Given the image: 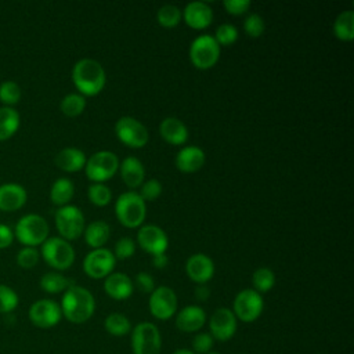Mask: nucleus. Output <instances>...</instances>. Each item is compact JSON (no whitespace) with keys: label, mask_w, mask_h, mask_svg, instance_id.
<instances>
[{"label":"nucleus","mask_w":354,"mask_h":354,"mask_svg":"<svg viewBox=\"0 0 354 354\" xmlns=\"http://www.w3.org/2000/svg\"><path fill=\"white\" fill-rule=\"evenodd\" d=\"M185 272L195 283L205 285L214 275V263L205 253H194L185 263Z\"/></svg>","instance_id":"f3484780"},{"label":"nucleus","mask_w":354,"mask_h":354,"mask_svg":"<svg viewBox=\"0 0 354 354\" xmlns=\"http://www.w3.org/2000/svg\"><path fill=\"white\" fill-rule=\"evenodd\" d=\"M87 196H88V199L93 205L102 207V206H106L111 202L112 192L105 184L93 183L87 189Z\"/></svg>","instance_id":"c9c22d12"},{"label":"nucleus","mask_w":354,"mask_h":354,"mask_svg":"<svg viewBox=\"0 0 354 354\" xmlns=\"http://www.w3.org/2000/svg\"><path fill=\"white\" fill-rule=\"evenodd\" d=\"M137 243L142 250H145L151 256H155L162 254L167 250L169 238L160 227L155 224H145L141 225L137 232Z\"/></svg>","instance_id":"dca6fc26"},{"label":"nucleus","mask_w":354,"mask_h":354,"mask_svg":"<svg viewBox=\"0 0 354 354\" xmlns=\"http://www.w3.org/2000/svg\"><path fill=\"white\" fill-rule=\"evenodd\" d=\"M159 134L160 137L171 144V145H183L187 142L188 140V129L184 124V122H181L177 118H165L160 124H159Z\"/></svg>","instance_id":"5701e85b"},{"label":"nucleus","mask_w":354,"mask_h":354,"mask_svg":"<svg viewBox=\"0 0 354 354\" xmlns=\"http://www.w3.org/2000/svg\"><path fill=\"white\" fill-rule=\"evenodd\" d=\"M71 285H73L72 281L58 271H48L40 278V288L47 293L65 292Z\"/></svg>","instance_id":"c756f323"},{"label":"nucleus","mask_w":354,"mask_h":354,"mask_svg":"<svg viewBox=\"0 0 354 354\" xmlns=\"http://www.w3.org/2000/svg\"><path fill=\"white\" fill-rule=\"evenodd\" d=\"M72 82L83 97H93L102 91L106 75L102 65L93 58H82L72 68Z\"/></svg>","instance_id":"f03ea898"},{"label":"nucleus","mask_w":354,"mask_h":354,"mask_svg":"<svg viewBox=\"0 0 354 354\" xmlns=\"http://www.w3.org/2000/svg\"><path fill=\"white\" fill-rule=\"evenodd\" d=\"M28 315L35 326L40 329H48L61 321L62 313L57 301L51 299H40L32 303Z\"/></svg>","instance_id":"4468645a"},{"label":"nucleus","mask_w":354,"mask_h":354,"mask_svg":"<svg viewBox=\"0 0 354 354\" xmlns=\"http://www.w3.org/2000/svg\"><path fill=\"white\" fill-rule=\"evenodd\" d=\"M48 223L37 213H26L18 218L14 227V236L24 246H39L48 238Z\"/></svg>","instance_id":"20e7f679"},{"label":"nucleus","mask_w":354,"mask_h":354,"mask_svg":"<svg viewBox=\"0 0 354 354\" xmlns=\"http://www.w3.org/2000/svg\"><path fill=\"white\" fill-rule=\"evenodd\" d=\"M59 307L69 322L84 324L94 314L95 300L88 289L73 283L64 292Z\"/></svg>","instance_id":"f257e3e1"},{"label":"nucleus","mask_w":354,"mask_h":354,"mask_svg":"<svg viewBox=\"0 0 354 354\" xmlns=\"http://www.w3.org/2000/svg\"><path fill=\"white\" fill-rule=\"evenodd\" d=\"M116 259L106 248L93 249L83 259V271L93 279L106 278L115 268Z\"/></svg>","instance_id":"ddd939ff"},{"label":"nucleus","mask_w":354,"mask_h":354,"mask_svg":"<svg viewBox=\"0 0 354 354\" xmlns=\"http://www.w3.org/2000/svg\"><path fill=\"white\" fill-rule=\"evenodd\" d=\"M243 29H245V33L250 37L261 36L264 29H266V24H264L263 17L257 12L249 14L243 21Z\"/></svg>","instance_id":"58836bf2"},{"label":"nucleus","mask_w":354,"mask_h":354,"mask_svg":"<svg viewBox=\"0 0 354 354\" xmlns=\"http://www.w3.org/2000/svg\"><path fill=\"white\" fill-rule=\"evenodd\" d=\"M214 344V339L210 336V333H196L192 339V348L195 354H206L212 350Z\"/></svg>","instance_id":"37998d69"},{"label":"nucleus","mask_w":354,"mask_h":354,"mask_svg":"<svg viewBox=\"0 0 354 354\" xmlns=\"http://www.w3.org/2000/svg\"><path fill=\"white\" fill-rule=\"evenodd\" d=\"M104 328L112 336H124L131 330V324L124 314L111 313L104 321Z\"/></svg>","instance_id":"7c9ffc66"},{"label":"nucleus","mask_w":354,"mask_h":354,"mask_svg":"<svg viewBox=\"0 0 354 354\" xmlns=\"http://www.w3.org/2000/svg\"><path fill=\"white\" fill-rule=\"evenodd\" d=\"M119 158L111 151H98L90 155L86 162L84 171L90 181L102 183L112 178L119 170Z\"/></svg>","instance_id":"0eeeda50"},{"label":"nucleus","mask_w":354,"mask_h":354,"mask_svg":"<svg viewBox=\"0 0 354 354\" xmlns=\"http://www.w3.org/2000/svg\"><path fill=\"white\" fill-rule=\"evenodd\" d=\"M236 317L228 307H218L210 317V336L218 342L230 340L236 332Z\"/></svg>","instance_id":"2eb2a0df"},{"label":"nucleus","mask_w":354,"mask_h":354,"mask_svg":"<svg viewBox=\"0 0 354 354\" xmlns=\"http://www.w3.org/2000/svg\"><path fill=\"white\" fill-rule=\"evenodd\" d=\"M173 354H195V353L192 350H188V348H178Z\"/></svg>","instance_id":"8fccbe9b"},{"label":"nucleus","mask_w":354,"mask_h":354,"mask_svg":"<svg viewBox=\"0 0 354 354\" xmlns=\"http://www.w3.org/2000/svg\"><path fill=\"white\" fill-rule=\"evenodd\" d=\"M28 192L24 185L18 183L0 184V210L14 212L25 205Z\"/></svg>","instance_id":"6ab92c4d"},{"label":"nucleus","mask_w":354,"mask_h":354,"mask_svg":"<svg viewBox=\"0 0 354 354\" xmlns=\"http://www.w3.org/2000/svg\"><path fill=\"white\" fill-rule=\"evenodd\" d=\"M151 263H152V266H153L155 268L162 270V268H165V267L169 264V257H167L165 253H162V254H155V256H152Z\"/></svg>","instance_id":"de8ad7c7"},{"label":"nucleus","mask_w":354,"mask_h":354,"mask_svg":"<svg viewBox=\"0 0 354 354\" xmlns=\"http://www.w3.org/2000/svg\"><path fill=\"white\" fill-rule=\"evenodd\" d=\"M136 288L142 293H151L155 289V281L149 272L141 271L134 278Z\"/></svg>","instance_id":"c03bdc74"},{"label":"nucleus","mask_w":354,"mask_h":354,"mask_svg":"<svg viewBox=\"0 0 354 354\" xmlns=\"http://www.w3.org/2000/svg\"><path fill=\"white\" fill-rule=\"evenodd\" d=\"M333 35L342 41H350L354 37V12L346 10L340 12L333 22Z\"/></svg>","instance_id":"c85d7f7f"},{"label":"nucleus","mask_w":354,"mask_h":354,"mask_svg":"<svg viewBox=\"0 0 354 354\" xmlns=\"http://www.w3.org/2000/svg\"><path fill=\"white\" fill-rule=\"evenodd\" d=\"M206 156L202 148L196 145L183 147L176 156V166L183 173H195L205 165Z\"/></svg>","instance_id":"412c9836"},{"label":"nucleus","mask_w":354,"mask_h":354,"mask_svg":"<svg viewBox=\"0 0 354 354\" xmlns=\"http://www.w3.org/2000/svg\"><path fill=\"white\" fill-rule=\"evenodd\" d=\"M178 300L176 292L169 286H158L149 293L148 307L152 317L160 321L170 319L177 311Z\"/></svg>","instance_id":"f8f14e48"},{"label":"nucleus","mask_w":354,"mask_h":354,"mask_svg":"<svg viewBox=\"0 0 354 354\" xmlns=\"http://www.w3.org/2000/svg\"><path fill=\"white\" fill-rule=\"evenodd\" d=\"M206 322V313L199 306H187L176 315V326L181 332H198Z\"/></svg>","instance_id":"aec40b11"},{"label":"nucleus","mask_w":354,"mask_h":354,"mask_svg":"<svg viewBox=\"0 0 354 354\" xmlns=\"http://www.w3.org/2000/svg\"><path fill=\"white\" fill-rule=\"evenodd\" d=\"M75 195V185L72 180L66 177H59L57 178L50 188V199L54 205L57 206H65L69 205Z\"/></svg>","instance_id":"bb28decb"},{"label":"nucleus","mask_w":354,"mask_h":354,"mask_svg":"<svg viewBox=\"0 0 354 354\" xmlns=\"http://www.w3.org/2000/svg\"><path fill=\"white\" fill-rule=\"evenodd\" d=\"M264 308V300L254 289H243L236 293L232 304V313L242 322L256 321Z\"/></svg>","instance_id":"9b49d317"},{"label":"nucleus","mask_w":354,"mask_h":354,"mask_svg":"<svg viewBox=\"0 0 354 354\" xmlns=\"http://www.w3.org/2000/svg\"><path fill=\"white\" fill-rule=\"evenodd\" d=\"M83 235L87 246L93 249L104 248V245L108 242L111 236V227L104 220H94L84 227Z\"/></svg>","instance_id":"a878e982"},{"label":"nucleus","mask_w":354,"mask_h":354,"mask_svg":"<svg viewBox=\"0 0 354 354\" xmlns=\"http://www.w3.org/2000/svg\"><path fill=\"white\" fill-rule=\"evenodd\" d=\"M40 246V256L57 271L68 270L75 261L73 246L61 236H50Z\"/></svg>","instance_id":"39448f33"},{"label":"nucleus","mask_w":354,"mask_h":354,"mask_svg":"<svg viewBox=\"0 0 354 354\" xmlns=\"http://www.w3.org/2000/svg\"><path fill=\"white\" fill-rule=\"evenodd\" d=\"M133 281L124 272H112L104 281L105 293L113 300H126L133 293Z\"/></svg>","instance_id":"4be33fe9"},{"label":"nucleus","mask_w":354,"mask_h":354,"mask_svg":"<svg viewBox=\"0 0 354 354\" xmlns=\"http://www.w3.org/2000/svg\"><path fill=\"white\" fill-rule=\"evenodd\" d=\"M210 296V289L206 285H198V288L195 289V297L199 301H205L207 300Z\"/></svg>","instance_id":"09e8293b"},{"label":"nucleus","mask_w":354,"mask_h":354,"mask_svg":"<svg viewBox=\"0 0 354 354\" xmlns=\"http://www.w3.org/2000/svg\"><path fill=\"white\" fill-rule=\"evenodd\" d=\"M162 336L158 326L144 321L137 324L131 330L133 354H160Z\"/></svg>","instance_id":"6e6552de"},{"label":"nucleus","mask_w":354,"mask_h":354,"mask_svg":"<svg viewBox=\"0 0 354 354\" xmlns=\"http://www.w3.org/2000/svg\"><path fill=\"white\" fill-rule=\"evenodd\" d=\"M21 124V115L14 106H0V141L10 138Z\"/></svg>","instance_id":"cd10ccee"},{"label":"nucleus","mask_w":354,"mask_h":354,"mask_svg":"<svg viewBox=\"0 0 354 354\" xmlns=\"http://www.w3.org/2000/svg\"><path fill=\"white\" fill-rule=\"evenodd\" d=\"M252 283H253V289L256 292H259V293L268 292L275 285V274L272 270H270L267 267H260L253 272Z\"/></svg>","instance_id":"72a5a7b5"},{"label":"nucleus","mask_w":354,"mask_h":354,"mask_svg":"<svg viewBox=\"0 0 354 354\" xmlns=\"http://www.w3.org/2000/svg\"><path fill=\"white\" fill-rule=\"evenodd\" d=\"M162 194V184L159 180L156 178H149L147 181H144L141 185H140V192L138 195L147 202H152L155 199H158Z\"/></svg>","instance_id":"79ce46f5"},{"label":"nucleus","mask_w":354,"mask_h":354,"mask_svg":"<svg viewBox=\"0 0 354 354\" xmlns=\"http://www.w3.org/2000/svg\"><path fill=\"white\" fill-rule=\"evenodd\" d=\"M22 90L15 80H3L0 83V101L6 106H12L19 102Z\"/></svg>","instance_id":"f704fd0d"},{"label":"nucleus","mask_w":354,"mask_h":354,"mask_svg":"<svg viewBox=\"0 0 354 354\" xmlns=\"http://www.w3.org/2000/svg\"><path fill=\"white\" fill-rule=\"evenodd\" d=\"M84 108H86V97H83L79 93H69L59 102L61 112L69 118L82 115Z\"/></svg>","instance_id":"2f4dec72"},{"label":"nucleus","mask_w":354,"mask_h":354,"mask_svg":"<svg viewBox=\"0 0 354 354\" xmlns=\"http://www.w3.org/2000/svg\"><path fill=\"white\" fill-rule=\"evenodd\" d=\"M87 162L86 153L75 147H66L62 148L57 155H55V165L68 173H75L82 169H84Z\"/></svg>","instance_id":"393cba45"},{"label":"nucleus","mask_w":354,"mask_h":354,"mask_svg":"<svg viewBox=\"0 0 354 354\" xmlns=\"http://www.w3.org/2000/svg\"><path fill=\"white\" fill-rule=\"evenodd\" d=\"M250 1L249 0H225L223 3L224 8L227 10L228 14L232 15H242L250 8Z\"/></svg>","instance_id":"a18cd8bd"},{"label":"nucleus","mask_w":354,"mask_h":354,"mask_svg":"<svg viewBox=\"0 0 354 354\" xmlns=\"http://www.w3.org/2000/svg\"><path fill=\"white\" fill-rule=\"evenodd\" d=\"M14 238V230L7 224L0 223V249L8 248L12 243Z\"/></svg>","instance_id":"49530a36"},{"label":"nucleus","mask_w":354,"mask_h":354,"mask_svg":"<svg viewBox=\"0 0 354 354\" xmlns=\"http://www.w3.org/2000/svg\"><path fill=\"white\" fill-rule=\"evenodd\" d=\"M188 54L196 69L206 71L217 64L220 58V46L213 36L199 35L192 40Z\"/></svg>","instance_id":"423d86ee"},{"label":"nucleus","mask_w":354,"mask_h":354,"mask_svg":"<svg viewBox=\"0 0 354 354\" xmlns=\"http://www.w3.org/2000/svg\"><path fill=\"white\" fill-rule=\"evenodd\" d=\"M213 37H214V40L217 41V44L220 47L221 46H231L238 39V29L231 24H221V25L217 26Z\"/></svg>","instance_id":"4c0bfd02"},{"label":"nucleus","mask_w":354,"mask_h":354,"mask_svg":"<svg viewBox=\"0 0 354 354\" xmlns=\"http://www.w3.org/2000/svg\"><path fill=\"white\" fill-rule=\"evenodd\" d=\"M55 227L59 236L66 241L77 239L84 231V214L75 205H65L55 212Z\"/></svg>","instance_id":"1a4fd4ad"},{"label":"nucleus","mask_w":354,"mask_h":354,"mask_svg":"<svg viewBox=\"0 0 354 354\" xmlns=\"http://www.w3.org/2000/svg\"><path fill=\"white\" fill-rule=\"evenodd\" d=\"M115 214L126 228L141 227L147 217L145 201L136 191L123 192L115 202Z\"/></svg>","instance_id":"7ed1b4c3"},{"label":"nucleus","mask_w":354,"mask_h":354,"mask_svg":"<svg viewBox=\"0 0 354 354\" xmlns=\"http://www.w3.org/2000/svg\"><path fill=\"white\" fill-rule=\"evenodd\" d=\"M156 19L163 28H174L183 19L181 10L174 4H165L158 8Z\"/></svg>","instance_id":"473e14b6"},{"label":"nucleus","mask_w":354,"mask_h":354,"mask_svg":"<svg viewBox=\"0 0 354 354\" xmlns=\"http://www.w3.org/2000/svg\"><path fill=\"white\" fill-rule=\"evenodd\" d=\"M40 259V252L33 246H22L17 253V263L22 268H33Z\"/></svg>","instance_id":"ea45409f"},{"label":"nucleus","mask_w":354,"mask_h":354,"mask_svg":"<svg viewBox=\"0 0 354 354\" xmlns=\"http://www.w3.org/2000/svg\"><path fill=\"white\" fill-rule=\"evenodd\" d=\"M120 177L129 188H138L144 183L145 169L142 162L136 156H127L119 165Z\"/></svg>","instance_id":"b1692460"},{"label":"nucleus","mask_w":354,"mask_h":354,"mask_svg":"<svg viewBox=\"0 0 354 354\" xmlns=\"http://www.w3.org/2000/svg\"><path fill=\"white\" fill-rule=\"evenodd\" d=\"M136 252V242L129 236H122L116 241L113 246V256L118 260H126L130 259Z\"/></svg>","instance_id":"a19ab883"},{"label":"nucleus","mask_w":354,"mask_h":354,"mask_svg":"<svg viewBox=\"0 0 354 354\" xmlns=\"http://www.w3.org/2000/svg\"><path fill=\"white\" fill-rule=\"evenodd\" d=\"M206 354H221V353H218V351H213V350H210L209 353H206Z\"/></svg>","instance_id":"3c124183"},{"label":"nucleus","mask_w":354,"mask_h":354,"mask_svg":"<svg viewBox=\"0 0 354 354\" xmlns=\"http://www.w3.org/2000/svg\"><path fill=\"white\" fill-rule=\"evenodd\" d=\"M181 12L184 22L196 30L207 28L213 21V10L205 1H191L181 10Z\"/></svg>","instance_id":"a211bd4d"},{"label":"nucleus","mask_w":354,"mask_h":354,"mask_svg":"<svg viewBox=\"0 0 354 354\" xmlns=\"http://www.w3.org/2000/svg\"><path fill=\"white\" fill-rule=\"evenodd\" d=\"M115 134L120 142L134 149L145 147L149 138L147 127L131 116H122L116 120Z\"/></svg>","instance_id":"9d476101"},{"label":"nucleus","mask_w":354,"mask_h":354,"mask_svg":"<svg viewBox=\"0 0 354 354\" xmlns=\"http://www.w3.org/2000/svg\"><path fill=\"white\" fill-rule=\"evenodd\" d=\"M18 295L8 285L0 283V314L11 313L18 306Z\"/></svg>","instance_id":"e433bc0d"}]
</instances>
